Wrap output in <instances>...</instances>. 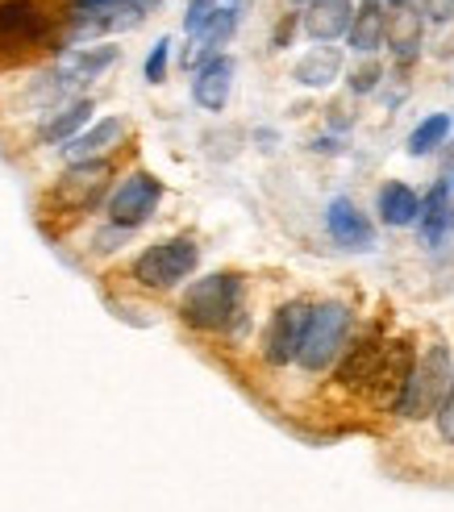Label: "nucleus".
I'll use <instances>...</instances> for the list:
<instances>
[{
  "label": "nucleus",
  "instance_id": "obj_1",
  "mask_svg": "<svg viewBox=\"0 0 454 512\" xmlns=\"http://www.w3.org/2000/svg\"><path fill=\"white\" fill-rule=\"evenodd\" d=\"M405 375H409L405 342H384L380 334H367L359 346H350V358L338 371L346 388H371L375 400H392V404L400 388H405Z\"/></svg>",
  "mask_w": 454,
  "mask_h": 512
},
{
  "label": "nucleus",
  "instance_id": "obj_2",
  "mask_svg": "<svg viewBox=\"0 0 454 512\" xmlns=\"http://www.w3.org/2000/svg\"><path fill=\"white\" fill-rule=\"evenodd\" d=\"M180 317L192 329H209V334H230L242 325V279L234 271H213L184 292Z\"/></svg>",
  "mask_w": 454,
  "mask_h": 512
},
{
  "label": "nucleus",
  "instance_id": "obj_3",
  "mask_svg": "<svg viewBox=\"0 0 454 512\" xmlns=\"http://www.w3.org/2000/svg\"><path fill=\"white\" fill-rule=\"evenodd\" d=\"M450 371H454V358H450V346L434 342L425 350L417 363H409V375H405V388L396 396V413L405 421H425L438 413V404L450 388Z\"/></svg>",
  "mask_w": 454,
  "mask_h": 512
},
{
  "label": "nucleus",
  "instance_id": "obj_4",
  "mask_svg": "<svg viewBox=\"0 0 454 512\" xmlns=\"http://www.w3.org/2000/svg\"><path fill=\"white\" fill-rule=\"evenodd\" d=\"M350 317L346 304L338 300H325V304H313L309 309V325H305V338H300V350H296V363L305 371H325L334 358L346 350V338H350Z\"/></svg>",
  "mask_w": 454,
  "mask_h": 512
},
{
  "label": "nucleus",
  "instance_id": "obj_5",
  "mask_svg": "<svg viewBox=\"0 0 454 512\" xmlns=\"http://www.w3.org/2000/svg\"><path fill=\"white\" fill-rule=\"evenodd\" d=\"M117 59H121L117 46H67L59 55V63H55V71L42 75L46 84L34 96L38 100H63L75 88H88L92 80H100V75H105Z\"/></svg>",
  "mask_w": 454,
  "mask_h": 512
},
{
  "label": "nucleus",
  "instance_id": "obj_6",
  "mask_svg": "<svg viewBox=\"0 0 454 512\" xmlns=\"http://www.w3.org/2000/svg\"><path fill=\"white\" fill-rule=\"evenodd\" d=\"M200 263V246L192 238H163L155 246H146L134 263V279L142 288H175L196 271Z\"/></svg>",
  "mask_w": 454,
  "mask_h": 512
},
{
  "label": "nucleus",
  "instance_id": "obj_7",
  "mask_svg": "<svg viewBox=\"0 0 454 512\" xmlns=\"http://www.w3.org/2000/svg\"><path fill=\"white\" fill-rule=\"evenodd\" d=\"M146 17L142 0H117V5L105 9H84V13H71L67 21V46H88L96 38H109V34H125V30H138ZM63 46V50H67Z\"/></svg>",
  "mask_w": 454,
  "mask_h": 512
},
{
  "label": "nucleus",
  "instance_id": "obj_8",
  "mask_svg": "<svg viewBox=\"0 0 454 512\" xmlns=\"http://www.w3.org/2000/svg\"><path fill=\"white\" fill-rule=\"evenodd\" d=\"M246 5H250V0H217L213 13L205 17V25L188 34L184 63H188V67H200V63H209L213 55H221V46L230 42L234 30H238V21H242Z\"/></svg>",
  "mask_w": 454,
  "mask_h": 512
},
{
  "label": "nucleus",
  "instance_id": "obj_9",
  "mask_svg": "<svg viewBox=\"0 0 454 512\" xmlns=\"http://www.w3.org/2000/svg\"><path fill=\"white\" fill-rule=\"evenodd\" d=\"M159 200H163V184H159L155 175L138 171V175H130V179H125V184L109 196V221H113L117 229H138V225H146L150 217H155Z\"/></svg>",
  "mask_w": 454,
  "mask_h": 512
},
{
  "label": "nucleus",
  "instance_id": "obj_10",
  "mask_svg": "<svg viewBox=\"0 0 454 512\" xmlns=\"http://www.w3.org/2000/svg\"><path fill=\"white\" fill-rule=\"evenodd\" d=\"M55 21H50L42 0H5L0 5V46H38L50 38Z\"/></svg>",
  "mask_w": 454,
  "mask_h": 512
},
{
  "label": "nucleus",
  "instance_id": "obj_11",
  "mask_svg": "<svg viewBox=\"0 0 454 512\" xmlns=\"http://www.w3.org/2000/svg\"><path fill=\"white\" fill-rule=\"evenodd\" d=\"M309 309H313V304H305V300H288L284 309L271 317L267 334H263V354H267V363H275V367L296 363L300 338H305V325H309Z\"/></svg>",
  "mask_w": 454,
  "mask_h": 512
},
{
  "label": "nucleus",
  "instance_id": "obj_12",
  "mask_svg": "<svg viewBox=\"0 0 454 512\" xmlns=\"http://www.w3.org/2000/svg\"><path fill=\"white\" fill-rule=\"evenodd\" d=\"M234 75H238V63L230 55H213L209 63L196 67V80H192V100L205 113H221L230 105V92H234Z\"/></svg>",
  "mask_w": 454,
  "mask_h": 512
},
{
  "label": "nucleus",
  "instance_id": "obj_13",
  "mask_svg": "<svg viewBox=\"0 0 454 512\" xmlns=\"http://www.w3.org/2000/svg\"><path fill=\"white\" fill-rule=\"evenodd\" d=\"M325 225H330V238L338 246H346V250H371V242H375V225L367 221V213L350 196L330 200V209H325Z\"/></svg>",
  "mask_w": 454,
  "mask_h": 512
},
{
  "label": "nucleus",
  "instance_id": "obj_14",
  "mask_svg": "<svg viewBox=\"0 0 454 512\" xmlns=\"http://www.w3.org/2000/svg\"><path fill=\"white\" fill-rule=\"evenodd\" d=\"M355 0H309V9L300 13V25H305V34L313 42H338L346 38L350 30V21H355Z\"/></svg>",
  "mask_w": 454,
  "mask_h": 512
},
{
  "label": "nucleus",
  "instance_id": "obj_15",
  "mask_svg": "<svg viewBox=\"0 0 454 512\" xmlns=\"http://www.w3.org/2000/svg\"><path fill=\"white\" fill-rule=\"evenodd\" d=\"M417 229H421V238L430 242V246H442L450 234H454V192L450 184L442 179V184L421 200V213H417Z\"/></svg>",
  "mask_w": 454,
  "mask_h": 512
},
{
  "label": "nucleus",
  "instance_id": "obj_16",
  "mask_svg": "<svg viewBox=\"0 0 454 512\" xmlns=\"http://www.w3.org/2000/svg\"><path fill=\"white\" fill-rule=\"evenodd\" d=\"M342 50L338 46H313L305 59H296V67H292V80L300 84V88H330L334 80H342Z\"/></svg>",
  "mask_w": 454,
  "mask_h": 512
},
{
  "label": "nucleus",
  "instance_id": "obj_17",
  "mask_svg": "<svg viewBox=\"0 0 454 512\" xmlns=\"http://www.w3.org/2000/svg\"><path fill=\"white\" fill-rule=\"evenodd\" d=\"M384 30H388V13H384V0H363L355 9V21H350V50H359V55H375V50L384 46Z\"/></svg>",
  "mask_w": 454,
  "mask_h": 512
},
{
  "label": "nucleus",
  "instance_id": "obj_18",
  "mask_svg": "<svg viewBox=\"0 0 454 512\" xmlns=\"http://www.w3.org/2000/svg\"><path fill=\"white\" fill-rule=\"evenodd\" d=\"M125 134V121L121 117H105V121H96L92 130H80L71 142H63V159L71 163H88L96 155H105V150Z\"/></svg>",
  "mask_w": 454,
  "mask_h": 512
},
{
  "label": "nucleus",
  "instance_id": "obj_19",
  "mask_svg": "<svg viewBox=\"0 0 454 512\" xmlns=\"http://www.w3.org/2000/svg\"><path fill=\"white\" fill-rule=\"evenodd\" d=\"M384 46H392V55H396L400 63H413V59H417V50H421V13H417L413 5L388 13Z\"/></svg>",
  "mask_w": 454,
  "mask_h": 512
},
{
  "label": "nucleus",
  "instance_id": "obj_20",
  "mask_svg": "<svg viewBox=\"0 0 454 512\" xmlns=\"http://www.w3.org/2000/svg\"><path fill=\"white\" fill-rule=\"evenodd\" d=\"M375 209H380L384 225L392 229H405V225H417V213H421V196L409 188V184H384L380 196H375Z\"/></svg>",
  "mask_w": 454,
  "mask_h": 512
},
{
  "label": "nucleus",
  "instance_id": "obj_21",
  "mask_svg": "<svg viewBox=\"0 0 454 512\" xmlns=\"http://www.w3.org/2000/svg\"><path fill=\"white\" fill-rule=\"evenodd\" d=\"M88 121H92V100H71L67 109H59V117L42 125V142H71Z\"/></svg>",
  "mask_w": 454,
  "mask_h": 512
},
{
  "label": "nucleus",
  "instance_id": "obj_22",
  "mask_svg": "<svg viewBox=\"0 0 454 512\" xmlns=\"http://www.w3.org/2000/svg\"><path fill=\"white\" fill-rule=\"evenodd\" d=\"M446 134H450V117L446 113H430V117H425L421 125H417V130L409 134V155L413 159H425V155H434V150L446 142Z\"/></svg>",
  "mask_w": 454,
  "mask_h": 512
},
{
  "label": "nucleus",
  "instance_id": "obj_23",
  "mask_svg": "<svg viewBox=\"0 0 454 512\" xmlns=\"http://www.w3.org/2000/svg\"><path fill=\"white\" fill-rule=\"evenodd\" d=\"M167 59H171V38H159L155 46H150V55H146V84H163L167 80Z\"/></svg>",
  "mask_w": 454,
  "mask_h": 512
},
{
  "label": "nucleus",
  "instance_id": "obj_24",
  "mask_svg": "<svg viewBox=\"0 0 454 512\" xmlns=\"http://www.w3.org/2000/svg\"><path fill=\"white\" fill-rule=\"evenodd\" d=\"M380 80H384V67L371 59V63H363L359 71H350V92H355V96H367V92L380 88Z\"/></svg>",
  "mask_w": 454,
  "mask_h": 512
},
{
  "label": "nucleus",
  "instance_id": "obj_25",
  "mask_svg": "<svg viewBox=\"0 0 454 512\" xmlns=\"http://www.w3.org/2000/svg\"><path fill=\"white\" fill-rule=\"evenodd\" d=\"M438 429H442V438L454 446V371H450V388L438 404Z\"/></svg>",
  "mask_w": 454,
  "mask_h": 512
},
{
  "label": "nucleus",
  "instance_id": "obj_26",
  "mask_svg": "<svg viewBox=\"0 0 454 512\" xmlns=\"http://www.w3.org/2000/svg\"><path fill=\"white\" fill-rule=\"evenodd\" d=\"M213 5L217 0H188V13H184V30L192 34V30H200L205 25V17L213 13Z\"/></svg>",
  "mask_w": 454,
  "mask_h": 512
},
{
  "label": "nucleus",
  "instance_id": "obj_27",
  "mask_svg": "<svg viewBox=\"0 0 454 512\" xmlns=\"http://www.w3.org/2000/svg\"><path fill=\"white\" fill-rule=\"evenodd\" d=\"M421 13L430 17V21H450L454 17V0H425Z\"/></svg>",
  "mask_w": 454,
  "mask_h": 512
},
{
  "label": "nucleus",
  "instance_id": "obj_28",
  "mask_svg": "<svg viewBox=\"0 0 454 512\" xmlns=\"http://www.w3.org/2000/svg\"><path fill=\"white\" fill-rule=\"evenodd\" d=\"M105 5H117V0H71L75 13H84V9H105Z\"/></svg>",
  "mask_w": 454,
  "mask_h": 512
},
{
  "label": "nucleus",
  "instance_id": "obj_29",
  "mask_svg": "<svg viewBox=\"0 0 454 512\" xmlns=\"http://www.w3.org/2000/svg\"><path fill=\"white\" fill-rule=\"evenodd\" d=\"M384 5H388V9H405V5H409V0H384Z\"/></svg>",
  "mask_w": 454,
  "mask_h": 512
},
{
  "label": "nucleus",
  "instance_id": "obj_30",
  "mask_svg": "<svg viewBox=\"0 0 454 512\" xmlns=\"http://www.w3.org/2000/svg\"><path fill=\"white\" fill-rule=\"evenodd\" d=\"M446 184H450V192H454V167H450V179H446Z\"/></svg>",
  "mask_w": 454,
  "mask_h": 512
},
{
  "label": "nucleus",
  "instance_id": "obj_31",
  "mask_svg": "<svg viewBox=\"0 0 454 512\" xmlns=\"http://www.w3.org/2000/svg\"><path fill=\"white\" fill-rule=\"evenodd\" d=\"M300 5H309V0H300Z\"/></svg>",
  "mask_w": 454,
  "mask_h": 512
}]
</instances>
